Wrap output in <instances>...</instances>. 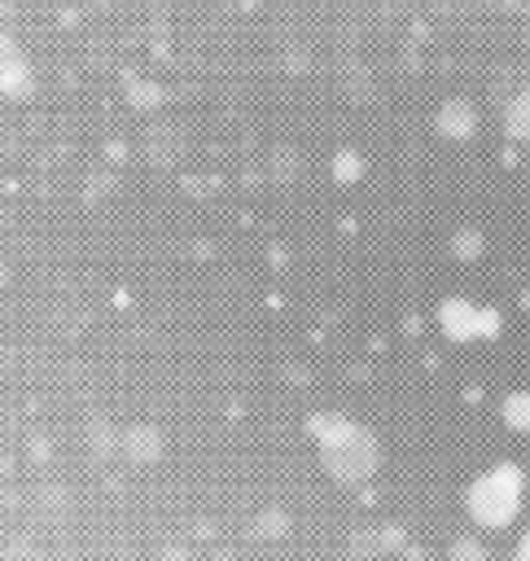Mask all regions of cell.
<instances>
[{"label":"cell","instance_id":"277c9868","mask_svg":"<svg viewBox=\"0 0 530 561\" xmlns=\"http://www.w3.org/2000/svg\"><path fill=\"white\" fill-rule=\"evenodd\" d=\"M438 131H442L447 140H469V136L477 131L473 105H469V101H447V105L438 110Z\"/></svg>","mask_w":530,"mask_h":561},{"label":"cell","instance_id":"7a4b0ae2","mask_svg":"<svg viewBox=\"0 0 530 561\" xmlns=\"http://www.w3.org/2000/svg\"><path fill=\"white\" fill-rule=\"evenodd\" d=\"M438 316H442L447 337H456V342L495 337V333H499V311H495V307H477V302H469V298H447V302L438 307Z\"/></svg>","mask_w":530,"mask_h":561},{"label":"cell","instance_id":"52a82bcc","mask_svg":"<svg viewBox=\"0 0 530 561\" xmlns=\"http://www.w3.org/2000/svg\"><path fill=\"white\" fill-rule=\"evenodd\" d=\"M456 254L473 259V254H477V232H460V237H456Z\"/></svg>","mask_w":530,"mask_h":561},{"label":"cell","instance_id":"6da1fadb","mask_svg":"<svg viewBox=\"0 0 530 561\" xmlns=\"http://www.w3.org/2000/svg\"><path fill=\"white\" fill-rule=\"evenodd\" d=\"M517 500H521V478H517V469H495V473H486L477 486H473V513L482 517V522H491V526H504L508 517H512V508H517Z\"/></svg>","mask_w":530,"mask_h":561},{"label":"cell","instance_id":"5b68a950","mask_svg":"<svg viewBox=\"0 0 530 561\" xmlns=\"http://www.w3.org/2000/svg\"><path fill=\"white\" fill-rule=\"evenodd\" d=\"M521 136H526V96L508 105V140H521Z\"/></svg>","mask_w":530,"mask_h":561},{"label":"cell","instance_id":"3957f363","mask_svg":"<svg viewBox=\"0 0 530 561\" xmlns=\"http://www.w3.org/2000/svg\"><path fill=\"white\" fill-rule=\"evenodd\" d=\"M31 61L22 57V48L0 35V96H26L31 92Z\"/></svg>","mask_w":530,"mask_h":561},{"label":"cell","instance_id":"ba28073f","mask_svg":"<svg viewBox=\"0 0 530 561\" xmlns=\"http://www.w3.org/2000/svg\"><path fill=\"white\" fill-rule=\"evenodd\" d=\"M508 421L512 425H526V394H512L508 399Z\"/></svg>","mask_w":530,"mask_h":561},{"label":"cell","instance_id":"8992f818","mask_svg":"<svg viewBox=\"0 0 530 561\" xmlns=\"http://www.w3.org/2000/svg\"><path fill=\"white\" fill-rule=\"evenodd\" d=\"M333 171H337V180H359V158L355 153H337Z\"/></svg>","mask_w":530,"mask_h":561}]
</instances>
